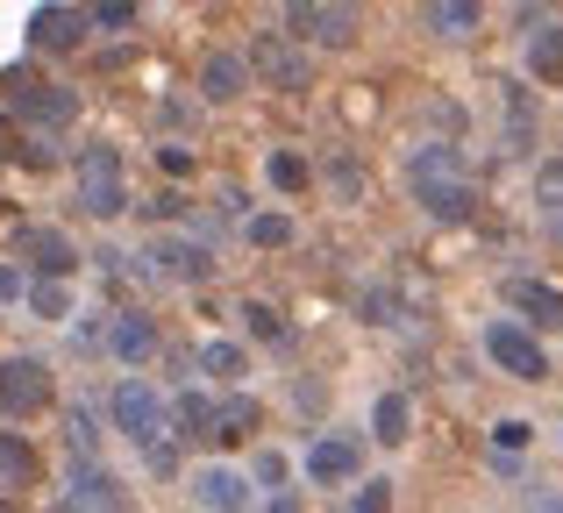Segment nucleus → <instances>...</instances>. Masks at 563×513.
Here are the masks:
<instances>
[{
	"instance_id": "16",
	"label": "nucleus",
	"mask_w": 563,
	"mask_h": 513,
	"mask_svg": "<svg viewBox=\"0 0 563 513\" xmlns=\"http://www.w3.org/2000/svg\"><path fill=\"white\" fill-rule=\"evenodd\" d=\"M507 300L521 306L528 321H542V328H563V292L542 286V278H507Z\"/></svg>"
},
{
	"instance_id": "33",
	"label": "nucleus",
	"mask_w": 563,
	"mask_h": 513,
	"mask_svg": "<svg viewBox=\"0 0 563 513\" xmlns=\"http://www.w3.org/2000/svg\"><path fill=\"white\" fill-rule=\"evenodd\" d=\"M364 321H385V328H393V321H399V292L372 286V292H364Z\"/></svg>"
},
{
	"instance_id": "41",
	"label": "nucleus",
	"mask_w": 563,
	"mask_h": 513,
	"mask_svg": "<svg viewBox=\"0 0 563 513\" xmlns=\"http://www.w3.org/2000/svg\"><path fill=\"white\" fill-rule=\"evenodd\" d=\"M264 513H300V492H278V500L264 506Z\"/></svg>"
},
{
	"instance_id": "11",
	"label": "nucleus",
	"mask_w": 563,
	"mask_h": 513,
	"mask_svg": "<svg viewBox=\"0 0 563 513\" xmlns=\"http://www.w3.org/2000/svg\"><path fill=\"white\" fill-rule=\"evenodd\" d=\"M192 500L207 513H250V478L243 471H221V464H207L200 478H192Z\"/></svg>"
},
{
	"instance_id": "25",
	"label": "nucleus",
	"mask_w": 563,
	"mask_h": 513,
	"mask_svg": "<svg viewBox=\"0 0 563 513\" xmlns=\"http://www.w3.org/2000/svg\"><path fill=\"white\" fill-rule=\"evenodd\" d=\"M407 421H413L407 414V392H385V400L372 406V435H378V443H393V449L407 443Z\"/></svg>"
},
{
	"instance_id": "27",
	"label": "nucleus",
	"mask_w": 563,
	"mask_h": 513,
	"mask_svg": "<svg viewBox=\"0 0 563 513\" xmlns=\"http://www.w3.org/2000/svg\"><path fill=\"white\" fill-rule=\"evenodd\" d=\"M250 243H257V250H286L292 222H286V214H250Z\"/></svg>"
},
{
	"instance_id": "6",
	"label": "nucleus",
	"mask_w": 563,
	"mask_h": 513,
	"mask_svg": "<svg viewBox=\"0 0 563 513\" xmlns=\"http://www.w3.org/2000/svg\"><path fill=\"white\" fill-rule=\"evenodd\" d=\"M129 264H136L143 278L157 271V278H179V286H200V278L214 271V257H207V243H192V236H157L151 250H143V257H129Z\"/></svg>"
},
{
	"instance_id": "10",
	"label": "nucleus",
	"mask_w": 563,
	"mask_h": 513,
	"mask_svg": "<svg viewBox=\"0 0 563 513\" xmlns=\"http://www.w3.org/2000/svg\"><path fill=\"white\" fill-rule=\"evenodd\" d=\"M14 114L36 129H65L71 114H79V100L65 93V86H14Z\"/></svg>"
},
{
	"instance_id": "5",
	"label": "nucleus",
	"mask_w": 563,
	"mask_h": 513,
	"mask_svg": "<svg viewBox=\"0 0 563 513\" xmlns=\"http://www.w3.org/2000/svg\"><path fill=\"white\" fill-rule=\"evenodd\" d=\"M14 257H22V278L36 271V278H57V286H65V278L79 271V250H71V236H65V228H51V222H29L22 236H14Z\"/></svg>"
},
{
	"instance_id": "31",
	"label": "nucleus",
	"mask_w": 563,
	"mask_h": 513,
	"mask_svg": "<svg viewBox=\"0 0 563 513\" xmlns=\"http://www.w3.org/2000/svg\"><path fill=\"white\" fill-rule=\"evenodd\" d=\"M243 321H250V328H257V335H264V343H286V321H278V306H264V300H250V306H243Z\"/></svg>"
},
{
	"instance_id": "12",
	"label": "nucleus",
	"mask_w": 563,
	"mask_h": 513,
	"mask_svg": "<svg viewBox=\"0 0 563 513\" xmlns=\"http://www.w3.org/2000/svg\"><path fill=\"white\" fill-rule=\"evenodd\" d=\"M307 478H314V486H350V478H357V443H350V435H321V443L307 449Z\"/></svg>"
},
{
	"instance_id": "19",
	"label": "nucleus",
	"mask_w": 563,
	"mask_h": 513,
	"mask_svg": "<svg viewBox=\"0 0 563 513\" xmlns=\"http://www.w3.org/2000/svg\"><path fill=\"white\" fill-rule=\"evenodd\" d=\"M257 400H250V392H235V400H221L214 406V435H207V443H221V449H229V443H250V435H257Z\"/></svg>"
},
{
	"instance_id": "38",
	"label": "nucleus",
	"mask_w": 563,
	"mask_h": 513,
	"mask_svg": "<svg viewBox=\"0 0 563 513\" xmlns=\"http://www.w3.org/2000/svg\"><path fill=\"white\" fill-rule=\"evenodd\" d=\"M29 292V278H22V264H0V306H14Z\"/></svg>"
},
{
	"instance_id": "3",
	"label": "nucleus",
	"mask_w": 563,
	"mask_h": 513,
	"mask_svg": "<svg viewBox=\"0 0 563 513\" xmlns=\"http://www.w3.org/2000/svg\"><path fill=\"white\" fill-rule=\"evenodd\" d=\"M57 400V386H51V364L43 357H0V414H43V406Z\"/></svg>"
},
{
	"instance_id": "1",
	"label": "nucleus",
	"mask_w": 563,
	"mask_h": 513,
	"mask_svg": "<svg viewBox=\"0 0 563 513\" xmlns=\"http://www.w3.org/2000/svg\"><path fill=\"white\" fill-rule=\"evenodd\" d=\"M71 179H79V208L93 214V222H122V214H129L122 150H114V143H93V150H79V165H71Z\"/></svg>"
},
{
	"instance_id": "37",
	"label": "nucleus",
	"mask_w": 563,
	"mask_h": 513,
	"mask_svg": "<svg viewBox=\"0 0 563 513\" xmlns=\"http://www.w3.org/2000/svg\"><path fill=\"white\" fill-rule=\"evenodd\" d=\"M157 165H165L172 179H192V150H186V143H165V150H157Z\"/></svg>"
},
{
	"instance_id": "35",
	"label": "nucleus",
	"mask_w": 563,
	"mask_h": 513,
	"mask_svg": "<svg viewBox=\"0 0 563 513\" xmlns=\"http://www.w3.org/2000/svg\"><path fill=\"white\" fill-rule=\"evenodd\" d=\"M493 443L514 457V449H528V443H536V428H528V421H499V428H493Z\"/></svg>"
},
{
	"instance_id": "15",
	"label": "nucleus",
	"mask_w": 563,
	"mask_h": 513,
	"mask_svg": "<svg viewBox=\"0 0 563 513\" xmlns=\"http://www.w3.org/2000/svg\"><path fill=\"white\" fill-rule=\"evenodd\" d=\"M442 179H471V171H464V157H456L450 143H421V150L407 157V186L421 193V186H442Z\"/></svg>"
},
{
	"instance_id": "34",
	"label": "nucleus",
	"mask_w": 563,
	"mask_h": 513,
	"mask_svg": "<svg viewBox=\"0 0 563 513\" xmlns=\"http://www.w3.org/2000/svg\"><path fill=\"white\" fill-rule=\"evenodd\" d=\"M385 506H393V486H385V478H372V486L350 500V513H385Z\"/></svg>"
},
{
	"instance_id": "4",
	"label": "nucleus",
	"mask_w": 563,
	"mask_h": 513,
	"mask_svg": "<svg viewBox=\"0 0 563 513\" xmlns=\"http://www.w3.org/2000/svg\"><path fill=\"white\" fill-rule=\"evenodd\" d=\"M114 428H122L136 449L165 443V435H172V428H165V400H157L143 378H122V386H114Z\"/></svg>"
},
{
	"instance_id": "7",
	"label": "nucleus",
	"mask_w": 563,
	"mask_h": 513,
	"mask_svg": "<svg viewBox=\"0 0 563 513\" xmlns=\"http://www.w3.org/2000/svg\"><path fill=\"white\" fill-rule=\"evenodd\" d=\"M485 357H493L499 371L528 378V386H536V378H550V357H542V343L521 328V321H493V328H485Z\"/></svg>"
},
{
	"instance_id": "32",
	"label": "nucleus",
	"mask_w": 563,
	"mask_h": 513,
	"mask_svg": "<svg viewBox=\"0 0 563 513\" xmlns=\"http://www.w3.org/2000/svg\"><path fill=\"white\" fill-rule=\"evenodd\" d=\"M71 457H79V464H93V449H100V428H93V414H71Z\"/></svg>"
},
{
	"instance_id": "39",
	"label": "nucleus",
	"mask_w": 563,
	"mask_h": 513,
	"mask_svg": "<svg viewBox=\"0 0 563 513\" xmlns=\"http://www.w3.org/2000/svg\"><path fill=\"white\" fill-rule=\"evenodd\" d=\"M108 321H114V314H86V321H79V343H108Z\"/></svg>"
},
{
	"instance_id": "26",
	"label": "nucleus",
	"mask_w": 563,
	"mask_h": 513,
	"mask_svg": "<svg viewBox=\"0 0 563 513\" xmlns=\"http://www.w3.org/2000/svg\"><path fill=\"white\" fill-rule=\"evenodd\" d=\"M192 364H200L207 378H243V371H250L243 343H200V357H192Z\"/></svg>"
},
{
	"instance_id": "13",
	"label": "nucleus",
	"mask_w": 563,
	"mask_h": 513,
	"mask_svg": "<svg viewBox=\"0 0 563 513\" xmlns=\"http://www.w3.org/2000/svg\"><path fill=\"white\" fill-rule=\"evenodd\" d=\"M86 36V8H36L29 14V43L36 51H71Z\"/></svg>"
},
{
	"instance_id": "24",
	"label": "nucleus",
	"mask_w": 563,
	"mask_h": 513,
	"mask_svg": "<svg viewBox=\"0 0 563 513\" xmlns=\"http://www.w3.org/2000/svg\"><path fill=\"white\" fill-rule=\"evenodd\" d=\"M22 300H29V314H36V321H65L71 314V286H57V278H29Z\"/></svg>"
},
{
	"instance_id": "28",
	"label": "nucleus",
	"mask_w": 563,
	"mask_h": 513,
	"mask_svg": "<svg viewBox=\"0 0 563 513\" xmlns=\"http://www.w3.org/2000/svg\"><path fill=\"white\" fill-rule=\"evenodd\" d=\"M264 171H272L278 193H300V186H307V157H292V150H272V165H264Z\"/></svg>"
},
{
	"instance_id": "29",
	"label": "nucleus",
	"mask_w": 563,
	"mask_h": 513,
	"mask_svg": "<svg viewBox=\"0 0 563 513\" xmlns=\"http://www.w3.org/2000/svg\"><path fill=\"white\" fill-rule=\"evenodd\" d=\"M250 486L286 492V457H278V449H257V464H250Z\"/></svg>"
},
{
	"instance_id": "36",
	"label": "nucleus",
	"mask_w": 563,
	"mask_h": 513,
	"mask_svg": "<svg viewBox=\"0 0 563 513\" xmlns=\"http://www.w3.org/2000/svg\"><path fill=\"white\" fill-rule=\"evenodd\" d=\"M143 464H151L157 478H172V471H179V443H172V435H165V443H151V449H143Z\"/></svg>"
},
{
	"instance_id": "8",
	"label": "nucleus",
	"mask_w": 563,
	"mask_h": 513,
	"mask_svg": "<svg viewBox=\"0 0 563 513\" xmlns=\"http://www.w3.org/2000/svg\"><path fill=\"white\" fill-rule=\"evenodd\" d=\"M292 43L314 36V43H357V8H335V0H292L286 8Z\"/></svg>"
},
{
	"instance_id": "9",
	"label": "nucleus",
	"mask_w": 563,
	"mask_h": 513,
	"mask_svg": "<svg viewBox=\"0 0 563 513\" xmlns=\"http://www.w3.org/2000/svg\"><path fill=\"white\" fill-rule=\"evenodd\" d=\"M65 513H122V478H108L100 464H79L65 492Z\"/></svg>"
},
{
	"instance_id": "14",
	"label": "nucleus",
	"mask_w": 563,
	"mask_h": 513,
	"mask_svg": "<svg viewBox=\"0 0 563 513\" xmlns=\"http://www.w3.org/2000/svg\"><path fill=\"white\" fill-rule=\"evenodd\" d=\"M108 349H114L122 364H151V357H157L151 314H114V321H108Z\"/></svg>"
},
{
	"instance_id": "18",
	"label": "nucleus",
	"mask_w": 563,
	"mask_h": 513,
	"mask_svg": "<svg viewBox=\"0 0 563 513\" xmlns=\"http://www.w3.org/2000/svg\"><path fill=\"white\" fill-rule=\"evenodd\" d=\"M243 86H250V65H243L235 51H214V57L200 65V93H207V100H243Z\"/></svg>"
},
{
	"instance_id": "20",
	"label": "nucleus",
	"mask_w": 563,
	"mask_h": 513,
	"mask_svg": "<svg viewBox=\"0 0 563 513\" xmlns=\"http://www.w3.org/2000/svg\"><path fill=\"white\" fill-rule=\"evenodd\" d=\"M421 200L435 222H471V208H478V193H471V179H442V186H421Z\"/></svg>"
},
{
	"instance_id": "22",
	"label": "nucleus",
	"mask_w": 563,
	"mask_h": 513,
	"mask_svg": "<svg viewBox=\"0 0 563 513\" xmlns=\"http://www.w3.org/2000/svg\"><path fill=\"white\" fill-rule=\"evenodd\" d=\"M29 478H36V449H29V435H0V492H22Z\"/></svg>"
},
{
	"instance_id": "2",
	"label": "nucleus",
	"mask_w": 563,
	"mask_h": 513,
	"mask_svg": "<svg viewBox=\"0 0 563 513\" xmlns=\"http://www.w3.org/2000/svg\"><path fill=\"white\" fill-rule=\"evenodd\" d=\"M243 65H250V79H264L272 93H307V79H314V65H307V51L292 36H257L243 51Z\"/></svg>"
},
{
	"instance_id": "40",
	"label": "nucleus",
	"mask_w": 563,
	"mask_h": 513,
	"mask_svg": "<svg viewBox=\"0 0 563 513\" xmlns=\"http://www.w3.org/2000/svg\"><path fill=\"white\" fill-rule=\"evenodd\" d=\"M528 513H563V500L556 492H528Z\"/></svg>"
},
{
	"instance_id": "21",
	"label": "nucleus",
	"mask_w": 563,
	"mask_h": 513,
	"mask_svg": "<svg viewBox=\"0 0 563 513\" xmlns=\"http://www.w3.org/2000/svg\"><path fill=\"white\" fill-rule=\"evenodd\" d=\"M421 22L435 29V36H450V43L478 36V8H471V0H435V8H421Z\"/></svg>"
},
{
	"instance_id": "23",
	"label": "nucleus",
	"mask_w": 563,
	"mask_h": 513,
	"mask_svg": "<svg viewBox=\"0 0 563 513\" xmlns=\"http://www.w3.org/2000/svg\"><path fill=\"white\" fill-rule=\"evenodd\" d=\"M528 79H563V22L528 36Z\"/></svg>"
},
{
	"instance_id": "30",
	"label": "nucleus",
	"mask_w": 563,
	"mask_h": 513,
	"mask_svg": "<svg viewBox=\"0 0 563 513\" xmlns=\"http://www.w3.org/2000/svg\"><path fill=\"white\" fill-rule=\"evenodd\" d=\"M86 29H136V8L129 0H100V8H86Z\"/></svg>"
},
{
	"instance_id": "17",
	"label": "nucleus",
	"mask_w": 563,
	"mask_h": 513,
	"mask_svg": "<svg viewBox=\"0 0 563 513\" xmlns=\"http://www.w3.org/2000/svg\"><path fill=\"white\" fill-rule=\"evenodd\" d=\"M165 428H172V443H207V435H214V400H207V392H179Z\"/></svg>"
}]
</instances>
